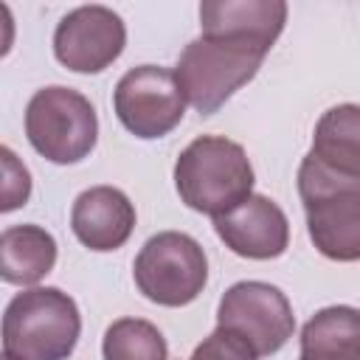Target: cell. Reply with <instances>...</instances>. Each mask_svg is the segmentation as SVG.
<instances>
[{
	"mask_svg": "<svg viewBox=\"0 0 360 360\" xmlns=\"http://www.w3.org/2000/svg\"><path fill=\"white\" fill-rule=\"evenodd\" d=\"M253 180L248 152L225 135H200L174 160L180 200L211 219L242 205L253 194Z\"/></svg>",
	"mask_w": 360,
	"mask_h": 360,
	"instance_id": "cell-1",
	"label": "cell"
},
{
	"mask_svg": "<svg viewBox=\"0 0 360 360\" xmlns=\"http://www.w3.org/2000/svg\"><path fill=\"white\" fill-rule=\"evenodd\" d=\"M298 197L315 250L332 262H360V177L338 174L304 155Z\"/></svg>",
	"mask_w": 360,
	"mask_h": 360,
	"instance_id": "cell-2",
	"label": "cell"
},
{
	"mask_svg": "<svg viewBox=\"0 0 360 360\" xmlns=\"http://www.w3.org/2000/svg\"><path fill=\"white\" fill-rule=\"evenodd\" d=\"M79 335V307L59 287L22 290L3 312V352L20 360H68Z\"/></svg>",
	"mask_w": 360,
	"mask_h": 360,
	"instance_id": "cell-3",
	"label": "cell"
},
{
	"mask_svg": "<svg viewBox=\"0 0 360 360\" xmlns=\"http://www.w3.org/2000/svg\"><path fill=\"white\" fill-rule=\"evenodd\" d=\"M264 62V53L214 37L191 39L174 68L177 84L200 115H214L242 84H248Z\"/></svg>",
	"mask_w": 360,
	"mask_h": 360,
	"instance_id": "cell-4",
	"label": "cell"
},
{
	"mask_svg": "<svg viewBox=\"0 0 360 360\" xmlns=\"http://www.w3.org/2000/svg\"><path fill=\"white\" fill-rule=\"evenodd\" d=\"M25 135L45 160L59 166L79 163L93 152L98 138L96 107L73 87H42L25 107Z\"/></svg>",
	"mask_w": 360,
	"mask_h": 360,
	"instance_id": "cell-5",
	"label": "cell"
},
{
	"mask_svg": "<svg viewBox=\"0 0 360 360\" xmlns=\"http://www.w3.org/2000/svg\"><path fill=\"white\" fill-rule=\"evenodd\" d=\"M132 276L138 290L160 307L191 304L208 281V259L202 245L180 231H160L143 242L135 256Z\"/></svg>",
	"mask_w": 360,
	"mask_h": 360,
	"instance_id": "cell-6",
	"label": "cell"
},
{
	"mask_svg": "<svg viewBox=\"0 0 360 360\" xmlns=\"http://www.w3.org/2000/svg\"><path fill=\"white\" fill-rule=\"evenodd\" d=\"M217 326L242 338L256 357H267L292 338L295 315L287 295L276 284L236 281L219 298Z\"/></svg>",
	"mask_w": 360,
	"mask_h": 360,
	"instance_id": "cell-7",
	"label": "cell"
},
{
	"mask_svg": "<svg viewBox=\"0 0 360 360\" xmlns=\"http://www.w3.org/2000/svg\"><path fill=\"white\" fill-rule=\"evenodd\" d=\"M112 107L127 132L141 141H155L169 135L183 121L186 96L174 70L160 65H138L118 79Z\"/></svg>",
	"mask_w": 360,
	"mask_h": 360,
	"instance_id": "cell-8",
	"label": "cell"
},
{
	"mask_svg": "<svg viewBox=\"0 0 360 360\" xmlns=\"http://www.w3.org/2000/svg\"><path fill=\"white\" fill-rule=\"evenodd\" d=\"M127 45L124 20L107 6H79L53 31V56L73 73H101Z\"/></svg>",
	"mask_w": 360,
	"mask_h": 360,
	"instance_id": "cell-9",
	"label": "cell"
},
{
	"mask_svg": "<svg viewBox=\"0 0 360 360\" xmlns=\"http://www.w3.org/2000/svg\"><path fill=\"white\" fill-rule=\"evenodd\" d=\"M217 236L242 259H278L290 245L287 214L264 194H250L242 205L214 219Z\"/></svg>",
	"mask_w": 360,
	"mask_h": 360,
	"instance_id": "cell-10",
	"label": "cell"
},
{
	"mask_svg": "<svg viewBox=\"0 0 360 360\" xmlns=\"http://www.w3.org/2000/svg\"><path fill=\"white\" fill-rule=\"evenodd\" d=\"M287 22L284 0H205L200 3L202 37L242 42L267 56Z\"/></svg>",
	"mask_w": 360,
	"mask_h": 360,
	"instance_id": "cell-11",
	"label": "cell"
},
{
	"mask_svg": "<svg viewBox=\"0 0 360 360\" xmlns=\"http://www.w3.org/2000/svg\"><path fill=\"white\" fill-rule=\"evenodd\" d=\"M70 228L76 239L96 253L118 250L132 236L135 205L115 186H93L73 200Z\"/></svg>",
	"mask_w": 360,
	"mask_h": 360,
	"instance_id": "cell-12",
	"label": "cell"
},
{
	"mask_svg": "<svg viewBox=\"0 0 360 360\" xmlns=\"http://www.w3.org/2000/svg\"><path fill=\"white\" fill-rule=\"evenodd\" d=\"M56 264V239L42 225H11L0 236V276L6 284H37Z\"/></svg>",
	"mask_w": 360,
	"mask_h": 360,
	"instance_id": "cell-13",
	"label": "cell"
},
{
	"mask_svg": "<svg viewBox=\"0 0 360 360\" xmlns=\"http://www.w3.org/2000/svg\"><path fill=\"white\" fill-rule=\"evenodd\" d=\"M307 155L338 174L360 177V104L329 107L315 124Z\"/></svg>",
	"mask_w": 360,
	"mask_h": 360,
	"instance_id": "cell-14",
	"label": "cell"
},
{
	"mask_svg": "<svg viewBox=\"0 0 360 360\" xmlns=\"http://www.w3.org/2000/svg\"><path fill=\"white\" fill-rule=\"evenodd\" d=\"M298 360H360V309L349 304L318 309L301 329Z\"/></svg>",
	"mask_w": 360,
	"mask_h": 360,
	"instance_id": "cell-15",
	"label": "cell"
},
{
	"mask_svg": "<svg viewBox=\"0 0 360 360\" xmlns=\"http://www.w3.org/2000/svg\"><path fill=\"white\" fill-rule=\"evenodd\" d=\"M104 360H169L163 332L143 318H118L101 340Z\"/></svg>",
	"mask_w": 360,
	"mask_h": 360,
	"instance_id": "cell-16",
	"label": "cell"
},
{
	"mask_svg": "<svg viewBox=\"0 0 360 360\" xmlns=\"http://www.w3.org/2000/svg\"><path fill=\"white\" fill-rule=\"evenodd\" d=\"M0 158H3V202H0V211L8 214V211H14V208L28 202V197H31V174L8 146L0 149Z\"/></svg>",
	"mask_w": 360,
	"mask_h": 360,
	"instance_id": "cell-17",
	"label": "cell"
},
{
	"mask_svg": "<svg viewBox=\"0 0 360 360\" xmlns=\"http://www.w3.org/2000/svg\"><path fill=\"white\" fill-rule=\"evenodd\" d=\"M186 360H256V354L242 338L217 326Z\"/></svg>",
	"mask_w": 360,
	"mask_h": 360,
	"instance_id": "cell-18",
	"label": "cell"
},
{
	"mask_svg": "<svg viewBox=\"0 0 360 360\" xmlns=\"http://www.w3.org/2000/svg\"><path fill=\"white\" fill-rule=\"evenodd\" d=\"M3 360H20V357H14V354H8V352H3Z\"/></svg>",
	"mask_w": 360,
	"mask_h": 360,
	"instance_id": "cell-19",
	"label": "cell"
}]
</instances>
